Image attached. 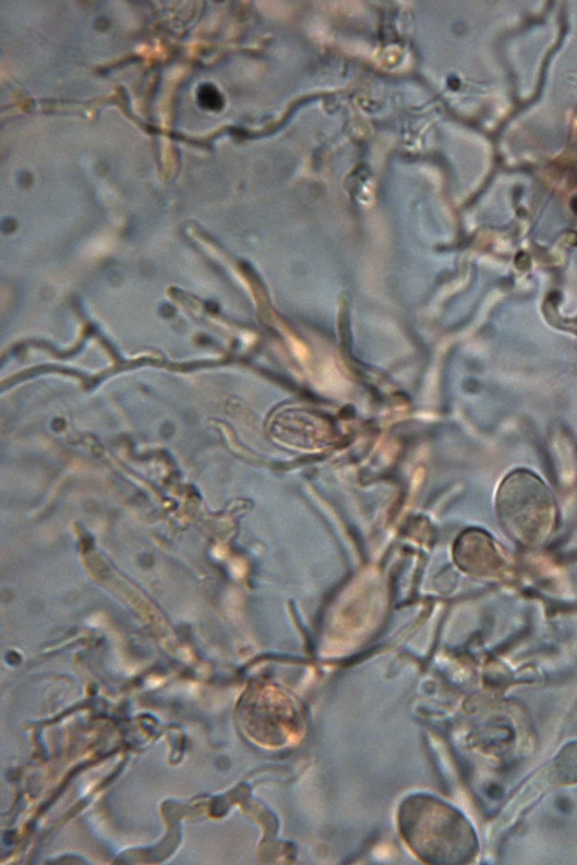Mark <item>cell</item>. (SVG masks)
<instances>
[{
    "label": "cell",
    "mask_w": 577,
    "mask_h": 865,
    "mask_svg": "<svg viewBox=\"0 0 577 865\" xmlns=\"http://www.w3.org/2000/svg\"><path fill=\"white\" fill-rule=\"evenodd\" d=\"M399 828L409 849L429 864H465L476 854L470 824L440 798L425 794L406 798L399 810Z\"/></svg>",
    "instance_id": "1"
},
{
    "label": "cell",
    "mask_w": 577,
    "mask_h": 865,
    "mask_svg": "<svg viewBox=\"0 0 577 865\" xmlns=\"http://www.w3.org/2000/svg\"><path fill=\"white\" fill-rule=\"evenodd\" d=\"M247 728L271 749L294 746L306 731L304 712L291 695L275 686L253 690L247 699Z\"/></svg>",
    "instance_id": "2"
},
{
    "label": "cell",
    "mask_w": 577,
    "mask_h": 865,
    "mask_svg": "<svg viewBox=\"0 0 577 865\" xmlns=\"http://www.w3.org/2000/svg\"><path fill=\"white\" fill-rule=\"evenodd\" d=\"M197 99L199 104L207 110H220L224 106L223 96L212 85L202 86L201 89H199Z\"/></svg>",
    "instance_id": "3"
}]
</instances>
